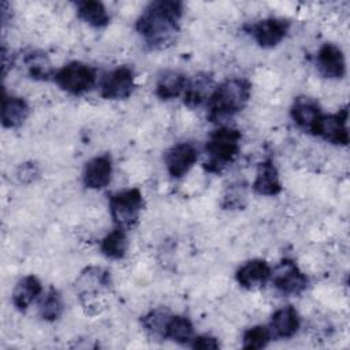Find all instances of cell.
I'll list each match as a JSON object with an SVG mask.
<instances>
[{
	"instance_id": "4dcf8cb0",
	"label": "cell",
	"mask_w": 350,
	"mask_h": 350,
	"mask_svg": "<svg viewBox=\"0 0 350 350\" xmlns=\"http://www.w3.org/2000/svg\"><path fill=\"white\" fill-rule=\"evenodd\" d=\"M37 175H38V168L34 163H25L16 171V176L22 183H30L31 180H34Z\"/></svg>"
},
{
	"instance_id": "f546056e",
	"label": "cell",
	"mask_w": 350,
	"mask_h": 350,
	"mask_svg": "<svg viewBox=\"0 0 350 350\" xmlns=\"http://www.w3.org/2000/svg\"><path fill=\"white\" fill-rule=\"evenodd\" d=\"M190 346L196 350H216L220 347L219 340L211 335H198L194 336L190 342Z\"/></svg>"
},
{
	"instance_id": "8fae6325",
	"label": "cell",
	"mask_w": 350,
	"mask_h": 350,
	"mask_svg": "<svg viewBox=\"0 0 350 350\" xmlns=\"http://www.w3.org/2000/svg\"><path fill=\"white\" fill-rule=\"evenodd\" d=\"M198 159L197 148L190 142L174 145L165 153V167L172 178H182L196 164Z\"/></svg>"
},
{
	"instance_id": "d4e9b609",
	"label": "cell",
	"mask_w": 350,
	"mask_h": 350,
	"mask_svg": "<svg viewBox=\"0 0 350 350\" xmlns=\"http://www.w3.org/2000/svg\"><path fill=\"white\" fill-rule=\"evenodd\" d=\"M23 63L26 66L27 74L33 79L46 81L49 77H55V72L52 70V64L48 59V56L44 52L40 51H31L25 55Z\"/></svg>"
},
{
	"instance_id": "7a4b0ae2",
	"label": "cell",
	"mask_w": 350,
	"mask_h": 350,
	"mask_svg": "<svg viewBox=\"0 0 350 350\" xmlns=\"http://www.w3.org/2000/svg\"><path fill=\"white\" fill-rule=\"evenodd\" d=\"M252 93V85L245 78H230L215 86L211 97L206 101L208 119L219 122L224 118L234 116L241 112Z\"/></svg>"
},
{
	"instance_id": "9c48e42d",
	"label": "cell",
	"mask_w": 350,
	"mask_h": 350,
	"mask_svg": "<svg viewBox=\"0 0 350 350\" xmlns=\"http://www.w3.org/2000/svg\"><path fill=\"white\" fill-rule=\"evenodd\" d=\"M290 22L282 18L261 19L249 26L247 31L262 48H273L280 44L288 33Z\"/></svg>"
},
{
	"instance_id": "7402d4cb",
	"label": "cell",
	"mask_w": 350,
	"mask_h": 350,
	"mask_svg": "<svg viewBox=\"0 0 350 350\" xmlns=\"http://www.w3.org/2000/svg\"><path fill=\"white\" fill-rule=\"evenodd\" d=\"M78 16L93 27H104L109 22V15L101 1L85 0L77 3Z\"/></svg>"
},
{
	"instance_id": "f1b7e54d",
	"label": "cell",
	"mask_w": 350,
	"mask_h": 350,
	"mask_svg": "<svg viewBox=\"0 0 350 350\" xmlns=\"http://www.w3.org/2000/svg\"><path fill=\"white\" fill-rule=\"evenodd\" d=\"M246 201V187L243 183L231 185L223 196V208L224 209H239L245 205Z\"/></svg>"
},
{
	"instance_id": "277c9868",
	"label": "cell",
	"mask_w": 350,
	"mask_h": 350,
	"mask_svg": "<svg viewBox=\"0 0 350 350\" xmlns=\"http://www.w3.org/2000/svg\"><path fill=\"white\" fill-rule=\"evenodd\" d=\"M144 200L138 187L116 191L109 198V213L118 228L131 230L137 226Z\"/></svg>"
},
{
	"instance_id": "30bf717a",
	"label": "cell",
	"mask_w": 350,
	"mask_h": 350,
	"mask_svg": "<svg viewBox=\"0 0 350 350\" xmlns=\"http://www.w3.org/2000/svg\"><path fill=\"white\" fill-rule=\"evenodd\" d=\"M111 284V275L108 271L98 267H89L83 269L77 280V288L83 305L93 304L98 295Z\"/></svg>"
},
{
	"instance_id": "ffe728a7",
	"label": "cell",
	"mask_w": 350,
	"mask_h": 350,
	"mask_svg": "<svg viewBox=\"0 0 350 350\" xmlns=\"http://www.w3.org/2000/svg\"><path fill=\"white\" fill-rule=\"evenodd\" d=\"M41 293V282L34 275H27L16 283L12 291V304L18 310L25 312Z\"/></svg>"
},
{
	"instance_id": "4316f807",
	"label": "cell",
	"mask_w": 350,
	"mask_h": 350,
	"mask_svg": "<svg viewBox=\"0 0 350 350\" xmlns=\"http://www.w3.org/2000/svg\"><path fill=\"white\" fill-rule=\"evenodd\" d=\"M272 339L271 331L265 325H254L243 332L242 347L246 350H257L265 347Z\"/></svg>"
},
{
	"instance_id": "d6986e66",
	"label": "cell",
	"mask_w": 350,
	"mask_h": 350,
	"mask_svg": "<svg viewBox=\"0 0 350 350\" xmlns=\"http://www.w3.org/2000/svg\"><path fill=\"white\" fill-rule=\"evenodd\" d=\"M29 116L27 103L16 96H3L1 105V124L5 129L19 127Z\"/></svg>"
},
{
	"instance_id": "603a6c76",
	"label": "cell",
	"mask_w": 350,
	"mask_h": 350,
	"mask_svg": "<svg viewBox=\"0 0 350 350\" xmlns=\"http://www.w3.org/2000/svg\"><path fill=\"white\" fill-rule=\"evenodd\" d=\"M164 338L171 339L179 345H189L194 338V328L191 321L185 316H170Z\"/></svg>"
},
{
	"instance_id": "cb8c5ba5",
	"label": "cell",
	"mask_w": 350,
	"mask_h": 350,
	"mask_svg": "<svg viewBox=\"0 0 350 350\" xmlns=\"http://www.w3.org/2000/svg\"><path fill=\"white\" fill-rule=\"evenodd\" d=\"M127 246H129V241L124 230L116 227L113 231H111L103 238L100 250L107 258L120 260L126 256Z\"/></svg>"
},
{
	"instance_id": "44dd1931",
	"label": "cell",
	"mask_w": 350,
	"mask_h": 350,
	"mask_svg": "<svg viewBox=\"0 0 350 350\" xmlns=\"http://www.w3.org/2000/svg\"><path fill=\"white\" fill-rule=\"evenodd\" d=\"M187 78L179 71H165L156 82V96L161 100H172L186 89Z\"/></svg>"
},
{
	"instance_id": "2e32d148",
	"label": "cell",
	"mask_w": 350,
	"mask_h": 350,
	"mask_svg": "<svg viewBox=\"0 0 350 350\" xmlns=\"http://www.w3.org/2000/svg\"><path fill=\"white\" fill-rule=\"evenodd\" d=\"M268 328L271 331V335L275 338H279V339L293 338L299 328L298 312L291 305L278 309L272 314Z\"/></svg>"
},
{
	"instance_id": "7c38bea8",
	"label": "cell",
	"mask_w": 350,
	"mask_h": 350,
	"mask_svg": "<svg viewBox=\"0 0 350 350\" xmlns=\"http://www.w3.org/2000/svg\"><path fill=\"white\" fill-rule=\"evenodd\" d=\"M317 68L323 77L329 79H340L346 74V62L342 49L332 44L325 42L317 52Z\"/></svg>"
},
{
	"instance_id": "4fadbf2b",
	"label": "cell",
	"mask_w": 350,
	"mask_h": 350,
	"mask_svg": "<svg viewBox=\"0 0 350 350\" xmlns=\"http://www.w3.org/2000/svg\"><path fill=\"white\" fill-rule=\"evenodd\" d=\"M272 269L265 260L254 258L241 265L235 273L238 284L247 290L262 287L271 279Z\"/></svg>"
},
{
	"instance_id": "5bb4252c",
	"label": "cell",
	"mask_w": 350,
	"mask_h": 350,
	"mask_svg": "<svg viewBox=\"0 0 350 350\" xmlns=\"http://www.w3.org/2000/svg\"><path fill=\"white\" fill-rule=\"evenodd\" d=\"M112 178V160L108 154L90 159L83 168V185L88 189L98 190L109 185Z\"/></svg>"
},
{
	"instance_id": "e0dca14e",
	"label": "cell",
	"mask_w": 350,
	"mask_h": 350,
	"mask_svg": "<svg viewBox=\"0 0 350 350\" xmlns=\"http://www.w3.org/2000/svg\"><path fill=\"white\" fill-rule=\"evenodd\" d=\"M213 89V79L209 74H197L191 81H187L186 89L183 92V103L190 108L200 107L208 101Z\"/></svg>"
},
{
	"instance_id": "3957f363",
	"label": "cell",
	"mask_w": 350,
	"mask_h": 350,
	"mask_svg": "<svg viewBox=\"0 0 350 350\" xmlns=\"http://www.w3.org/2000/svg\"><path fill=\"white\" fill-rule=\"evenodd\" d=\"M241 138V131L232 127L223 126L213 130L205 144L208 159L204 163V168L213 174L221 172L238 156Z\"/></svg>"
},
{
	"instance_id": "6da1fadb",
	"label": "cell",
	"mask_w": 350,
	"mask_h": 350,
	"mask_svg": "<svg viewBox=\"0 0 350 350\" xmlns=\"http://www.w3.org/2000/svg\"><path fill=\"white\" fill-rule=\"evenodd\" d=\"M182 14L183 4L180 1H152L137 19L135 29L152 48H164L175 40Z\"/></svg>"
},
{
	"instance_id": "ba28073f",
	"label": "cell",
	"mask_w": 350,
	"mask_h": 350,
	"mask_svg": "<svg viewBox=\"0 0 350 350\" xmlns=\"http://www.w3.org/2000/svg\"><path fill=\"white\" fill-rule=\"evenodd\" d=\"M312 134L334 145H347L349 142L347 108L343 107L336 113H331V115L323 113Z\"/></svg>"
},
{
	"instance_id": "484cf974",
	"label": "cell",
	"mask_w": 350,
	"mask_h": 350,
	"mask_svg": "<svg viewBox=\"0 0 350 350\" xmlns=\"http://www.w3.org/2000/svg\"><path fill=\"white\" fill-rule=\"evenodd\" d=\"M64 309V304H63V298L60 295V293L51 287L40 299L38 302V313L41 316V319L46 320V321H55L57 320Z\"/></svg>"
},
{
	"instance_id": "52a82bcc",
	"label": "cell",
	"mask_w": 350,
	"mask_h": 350,
	"mask_svg": "<svg viewBox=\"0 0 350 350\" xmlns=\"http://www.w3.org/2000/svg\"><path fill=\"white\" fill-rule=\"evenodd\" d=\"M134 90V71L129 66H119L105 74L100 82V93L107 100L127 98Z\"/></svg>"
},
{
	"instance_id": "83f0119b",
	"label": "cell",
	"mask_w": 350,
	"mask_h": 350,
	"mask_svg": "<svg viewBox=\"0 0 350 350\" xmlns=\"http://www.w3.org/2000/svg\"><path fill=\"white\" fill-rule=\"evenodd\" d=\"M168 319H170V314L165 310L156 309V310H152L148 314H145L141 319V323L152 336L164 338V332H165Z\"/></svg>"
},
{
	"instance_id": "5b68a950",
	"label": "cell",
	"mask_w": 350,
	"mask_h": 350,
	"mask_svg": "<svg viewBox=\"0 0 350 350\" xmlns=\"http://www.w3.org/2000/svg\"><path fill=\"white\" fill-rule=\"evenodd\" d=\"M53 79L60 89L79 96L94 86L96 71L82 62H70L55 72Z\"/></svg>"
},
{
	"instance_id": "8992f818",
	"label": "cell",
	"mask_w": 350,
	"mask_h": 350,
	"mask_svg": "<svg viewBox=\"0 0 350 350\" xmlns=\"http://www.w3.org/2000/svg\"><path fill=\"white\" fill-rule=\"evenodd\" d=\"M271 282L273 287L284 295H298L305 291L309 284L308 276L288 258L282 260V262L272 271Z\"/></svg>"
},
{
	"instance_id": "9a60e30c",
	"label": "cell",
	"mask_w": 350,
	"mask_h": 350,
	"mask_svg": "<svg viewBox=\"0 0 350 350\" xmlns=\"http://www.w3.org/2000/svg\"><path fill=\"white\" fill-rule=\"evenodd\" d=\"M323 115L319 103L306 96L297 97L291 107V118L294 123L304 131L313 133L320 116Z\"/></svg>"
},
{
	"instance_id": "ac0fdd59",
	"label": "cell",
	"mask_w": 350,
	"mask_h": 350,
	"mask_svg": "<svg viewBox=\"0 0 350 350\" xmlns=\"http://www.w3.org/2000/svg\"><path fill=\"white\" fill-rule=\"evenodd\" d=\"M253 190L260 196H276L282 191V183L276 167L271 160L262 161L257 165Z\"/></svg>"
}]
</instances>
